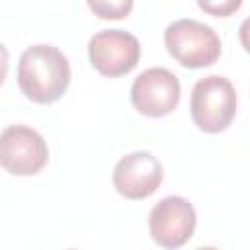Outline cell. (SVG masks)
Masks as SVG:
<instances>
[{
  "label": "cell",
  "mask_w": 250,
  "mask_h": 250,
  "mask_svg": "<svg viewBox=\"0 0 250 250\" xmlns=\"http://www.w3.org/2000/svg\"><path fill=\"white\" fill-rule=\"evenodd\" d=\"M70 84V64L61 49L47 43L27 47L18 62V86L33 104H53Z\"/></svg>",
  "instance_id": "6da1fadb"
},
{
  "label": "cell",
  "mask_w": 250,
  "mask_h": 250,
  "mask_svg": "<svg viewBox=\"0 0 250 250\" xmlns=\"http://www.w3.org/2000/svg\"><path fill=\"white\" fill-rule=\"evenodd\" d=\"M191 119L203 133H223L236 115V90L232 82L219 74L199 78L189 96Z\"/></svg>",
  "instance_id": "7a4b0ae2"
},
{
  "label": "cell",
  "mask_w": 250,
  "mask_h": 250,
  "mask_svg": "<svg viewBox=\"0 0 250 250\" xmlns=\"http://www.w3.org/2000/svg\"><path fill=\"white\" fill-rule=\"evenodd\" d=\"M164 45L186 68H205L221 57V39L215 29L191 18L172 21L164 29Z\"/></svg>",
  "instance_id": "3957f363"
},
{
  "label": "cell",
  "mask_w": 250,
  "mask_h": 250,
  "mask_svg": "<svg viewBox=\"0 0 250 250\" xmlns=\"http://www.w3.org/2000/svg\"><path fill=\"white\" fill-rule=\"evenodd\" d=\"M49 160L43 135L25 125H10L0 133V166L14 176H35Z\"/></svg>",
  "instance_id": "277c9868"
},
{
  "label": "cell",
  "mask_w": 250,
  "mask_h": 250,
  "mask_svg": "<svg viewBox=\"0 0 250 250\" xmlns=\"http://www.w3.org/2000/svg\"><path fill=\"white\" fill-rule=\"evenodd\" d=\"M88 59L102 76L117 78L129 74L137 66L141 59V45L129 31L102 29L88 41Z\"/></svg>",
  "instance_id": "5b68a950"
},
{
  "label": "cell",
  "mask_w": 250,
  "mask_h": 250,
  "mask_svg": "<svg viewBox=\"0 0 250 250\" xmlns=\"http://www.w3.org/2000/svg\"><path fill=\"white\" fill-rule=\"evenodd\" d=\"M197 215L193 205L182 195L162 197L148 215L150 238L168 250L184 246L195 232Z\"/></svg>",
  "instance_id": "8992f818"
},
{
  "label": "cell",
  "mask_w": 250,
  "mask_h": 250,
  "mask_svg": "<svg viewBox=\"0 0 250 250\" xmlns=\"http://www.w3.org/2000/svg\"><path fill=\"white\" fill-rule=\"evenodd\" d=\"M180 94L182 86L178 76L164 66H152L133 80L131 104L146 117H164L178 107Z\"/></svg>",
  "instance_id": "52a82bcc"
},
{
  "label": "cell",
  "mask_w": 250,
  "mask_h": 250,
  "mask_svg": "<svg viewBox=\"0 0 250 250\" xmlns=\"http://www.w3.org/2000/svg\"><path fill=\"white\" fill-rule=\"evenodd\" d=\"M111 180L119 195L139 201L152 195L160 188L164 180V168L154 154L146 150H135L115 164Z\"/></svg>",
  "instance_id": "ba28073f"
},
{
  "label": "cell",
  "mask_w": 250,
  "mask_h": 250,
  "mask_svg": "<svg viewBox=\"0 0 250 250\" xmlns=\"http://www.w3.org/2000/svg\"><path fill=\"white\" fill-rule=\"evenodd\" d=\"M86 4L100 20H123L133 10V0H86Z\"/></svg>",
  "instance_id": "9c48e42d"
},
{
  "label": "cell",
  "mask_w": 250,
  "mask_h": 250,
  "mask_svg": "<svg viewBox=\"0 0 250 250\" xmlns=\"http://www.w3.org/2000/svg\"><path fill=\"white\" fill-rule=\"evenodd\" d=\"M197 6L215 18H229L240 10L242 0H197Z\"/></svg>",
  "instance_id": "30bf717a"
},
{
  "label": "cell",
  "mask_w": 250,
  "mask_h": 250,
  "mask_svg": "<svg viewBox=\"0 0 250 250\" xmlns=\"http://www.w3.org/2000/svg\"><path fill=\"white\" fill-rule=\"evenodd\" d=\"M8 61H10V55H8V49L0 43V86L4 84L6 80V74H8Z\"/></svg>",
  "instance_id": "8fae6325"
}]
</instances>
